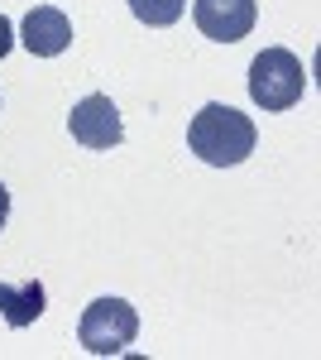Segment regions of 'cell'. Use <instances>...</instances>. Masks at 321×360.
Wrapping results in <instances>:
<instances>
[{
  "mask_svg": "<svg viewBox=\"0 0 321 360\" xmlns=\"http://www.w3.org/2000/svg\"><path fill=\"white\" fill-rule=\"evenodd\" d=\"M5 221H10V188L0 183V231H5Z\"/></svg>",
  "mask_w": 321,
  "mask_h": 360,
  "instance_id": "obj_10",
  "label": "cell"
},
{
  "mask_svg": "<svg viewBox=\"0 0 321 360\" xmlns=\"http://www.w3.org/2000/svg\"><path fill=\"white\" fill-rule=\"evenodd\" d=\"M254 144H259V130H254V120L235 106H202V111L192 115L188 125V149L202 159V164L211 168H235L244 164L249 154H254Z\"/></svg>",
  "mask_w": 321,
  "mask_h": 360,
  "instance_id": "obj_1",
  "label": "cell"
},
{
  "mask_svg": "<svg viewBox=\"0 0 321 360\" xmlns=\"http://www.w3.org/2000/svg\"><path fill=\"white\" fill-rule=\"evenodd\" d=\"M134 336H139V312L125 298H96L77 322V341L91 356H120L134 346Z\"/></svg>",
  "mask_w": 321,
  "mask_h": 360,
  "instance_id": "obj_3",
  "label": "cell"
},
{
  "mask_svg": "<svg viewBox=\"0 0 321 360\" xmlns=\"http://www.w3.org/2000/svg\"><path fill=\"white\" fill-rule=\"evenodd\" d=\"M44 307H48V293H44L39 278H29V283H5L0 278V317L10 327H34L44 317Z\"/></svg>",
  "mask_w": 321,
  "mask_h": 360,
  "instance_id": "obj_7",
  "label": "cell"
},
{
  "mask_svg": "<svg viewBox=\"0 0 321 360\" xmlns=\"http://www.w3.org/2000/svg\"><path fill=\"white\" fill-rule=\"evenodd\" d=\"M10 49H15V25H10V20L0 15V58L10 53Z\"/></svg>",
  "mask_w": 321,
  "mask_h": 360,
  "instance_id": "obj_9",
  "label": "cell"
},
{
  "mask_svg": "<svg viewBox=\"0 0 321 360\" xmlns=\"http://www.w3.org/2000/svg\"><path fill=\"white\" fill-rule=\"evenodd\" d=\"M307 91V68L288 49H264L249 63V96L259 111H293Z\"/></svg>",
  "mask_w": 321,
  "mask_h": 360,
  "instance_id": "obj_2",
  "label": "cell"
},
{
  "mask_svg": "<svg viewBox=\"0 0 321 360\" xmlns=\"http://www.w3.org/2000/svg\"><path fill=\"white\" fill-rule=\"evenodd\" d=\"M67 130H72L77 144L106 154V149H115V144L125 139V120H120V111H115V101H110L106 91H91V96H81L77 106H72Z\"/></svg>",
  "mask_w": 321,
  "mask_h": 360,
  "instance_id": "obj_4",
  "label": "cell"
},
{
  "mask_svg": "<svg viewBox=\"0 0 321 360\" xmlns=\"http://www.w3.org/2000/svg\"><path fill=\"white\" fill-rule=\"evenodd\" d=\"M183 10H188V0H130V15L139 20V25H149V29L178 25Z\"/></svg>",
  "mask_w": 321,
  "mask_h": 360,
  "instance_id": "obj_8",
  "label": "cell"
},
{
  "mask_svg": "<svg viewBox=\"0 0 321 360\" xmlns=\"http://www.w3.org/2000/svg\"><path fill=\"white\" fill-rule=\"evenodd\" d=\"M20 44H25L34 58H58V53H67V44H72V20H67L58 5H34V10L25 15Z\"/></svg>",
  "mask_w": 321,
  "mask_h": 360,
  "instance_id": "obj_6",
  "label": "cell"
},
{
  "mask_svg": "<svg viewBox=\"0 0 321 360\" xmlns=\"http://www.w3.org/2000/svg\"><path fill=\"white\" fill-rule=\"evenodd\" d=\"M192 15H197V29L216 39V44H235L244 39L254 20H259V5L254 0H192Z\"/></svg>",
  "mask_w": 321,
  "mask_h": 360,
  "instance_id": "obj_5",
  "label": "cell"
}]
</instances>
